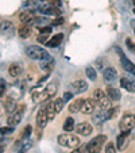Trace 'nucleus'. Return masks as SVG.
Segmentation results:
<instances>
[{"label": "nucleus", "instance_id": "e433bc0d", "mask_svg": "<svg viewBox=\"0 0 135 153\" xmlns=\"http://www.w3.org/2000/svg\"><path fill=\"white\" fill-rule=\"evenodd\" d=\"M0 83H1V85H0V95L4 96V92H6V81L1 79V81H0Z\"/></svg>", "mask_w": 135, "mask_h": 153}, {"label": "nucleus", "instance_id": "473e14b6", "mask_svg": "<svg viewBox=\"0 0 135 153\" xmlns=\"http://www.w3.org/2000/svg\"><path fill=\"white\" fill-rule=\"evenodd\" d=\"M49 33H41V35L38 37V41H39L41 43H46L47 41H49Z\"/></svg>", "mask_w": 135, "mask_h": 153}, {"label": "nucleus", "instance_id": "a18cd8bd", "mask_svg": "<svg viewBox=\"0 0 135 153\" xmlns=\"http://www.w3.org/2000/svg\"><path fill=\"white\" fill-rule=\"evenodd\" d=\"M134 14H135V7H134Z\"/></svg>", "mask_w": 135, "mask_h": 153}, {"label": "nucleus", "instance_id": "412c9836", "mask_svg": "<svg viewBox=\"0 0 135 153\" xmlns=\"http://www.w3.org/2000/svg\"><path fill=\"white\" fill-rule=\"evenodd\" d=\"M107 95L109 96V99L111 100H119V99L122 98L120 95V91L118 90V88H115V87H107Z\"/></svg>", "mask_w": 135, "mask_h": 153}, {"label": "nucleus", "instance_id": "39448f33", "mask_svg": "<svg viewBox=\"0 0 135 153\" xmlns=\"http://www.w3.org/2000/svg\"><path fill=\"white\" fill-rule=\"evenodd\" d=\"M135 126V115L132 114H126L123 117V119L119 123V127H120L122 131H131V129Z\"/></svg>", "mask_w": 135, "mask_h": 153}, {"label": "nucleus", "instance_id": "c85d7f7f", "mask_svg": "<svg viewBox=\"0 0 135 153\" xmlns=\"http://www.w3.org/2000/svg\"><path fill=\"white\" fill-rule=\"evenodd\" d=\"M85 73H86V76H88L91 80H96V77H97V76H96V71L93 69L92 67H88V68H86Z\"/></svg>", "mask_w": 135, "mask_h": 153}, {"label": "nucleus", "instance_id": "4be33fe9", "mask_svg": "<svg viewBox=\"0 0 135 153\" xmlns=\"http://www.w3.org/2000/svg\"><path fill=\"white\" fill-rule=\"evenodd\" d=\"M8 73L12 76V77H18L22 73V65L19 62H14L8 67Z\"/></svg>", "mask_w": 135, "mask_h": 153}, {"label": "nucleus", "instance_id": "58836bf2", "mask_svg": "<svg viewBox=\"0 0 135 153\" xmlns=\"http://www.w3.org/2000/svg\"><path fill=\"white\" fill-rule=\"evenodd\" d=\"M72 98H73V92H65L63 94V100L65 102H69Z\"/></svg>", "mask_w": 135, "mask_h": 153}, {"label": "nucleus", "instance_id": "7c9ffc66", "mask_svg": "<svg viewBox=\"0 0 135 153\" xmlns=\"http://www.w3.org/2000/svg\"><path fill=\"white\" fill-rule=\"evenodd\" d=\"M31 130H32V127L30 126V125L24 126V129H23V131H22V134H20V137H22V138H27V137L31 134Z\"/></svg>", "mask_w": 135, "mask_h": 153}, {"label": "nucleus", "instance_id": "6e6552de", "mask_svg": "<svg viewBox=\"0 0 135 153\" xmlns=\"http://www.w3.org/2000/svg\"><path fill=\"white\" fill-rule=\"evenodd\" d=\"M22 118H23V106L18 107V110L15 111V113H12L11 115H10V118H8V125H10V126H16V125L20 123Z\"/></svg>", "mask_w": 135, "mask_h": 153}, {"label": "nucleus", "instance_id": "aec40b11", "mask_svg": "<svg viewBox=\"0 0 135 153\" xmlns=\"http://www.w3.org/2000/svg\"><path fill=\"white\" fill-rule=\"evenodd\" d=\"M120 62H122V67H123L124 71H127V72H130L131 75L135 76V65L131 62V61L127 60L126 57H122L120 58Z\"/></svg>", "mask_w": 135, "mask_h": 153}, {"label": "nucleus", "instance_id": "c03bdc74", "mask_svg": "<svg viewBox=\"0 0 135 153\" xmlns=\"http://www.w3.org/2000/svg\"><path fill=\"white\" fill-rule=\"evenodd\" d=\"M42 1H49V0H42Z\"/></svg>", "mask_w": 135, "mask_h": 153}, {"label": "nucleus", "instance_id": "5701e85b", "mask_svg": "<svg viewBox=\"0 0 135 153\" xmlns=\"http://www.w3.org/2000/svg\"><path fill=\"white\" fill-rule=\"evenodd\" d=\"M45 110H46V114H47V117H49V121H53L55 114H57V110H55V107H54V102H49V103L45 106Z\"/></svg>", "mask_w": 135, "mask_h": 153}, {"label": "nucleus", "instance_id": "7ed1b4c3", "mask_svg": "<svg viewBox=\"0 0 135 153\" xmlns=\"http://www.w3.org/2000/svg\"><path fill=\"white\" fill-rule=\"evenodd\" d=\"M26 54H27V57H30L31 60L42 61V60H47V58H50L47 50L43 49V48H41V46H38V45H31V46H27Z\"/></svg>", "mask_w": 135, "mask_h": 153}, {"label": "nucleus", "instance_id": "dca6fc26", "mask_svg": "<svg viewBox=\"0 0 135 153\" xmlns=\"http://www.w3.org/2000/svg\"><path fill=\"white\" fill-rule=\"evenodd\" d=\"M130 136V131H122V134L118 137V140H116V144H118V149L119 150H123L124 148L127 146V138H128Z\"/></svg>", "mask_w": 135, "mask_h": 153}, {"label": "nucleus", "instance_id": "2f4dec72", "mask_svg": "<svg viewBox=\"0 0 135 153\" xmlns=\"http://www.w3.org/2000/svg\"><path fill=\"white\" fill-rule=\"evenodd\" d=\"M70 153H89L88 145H81V146H77L73 152H70Z\"/></svg>", "mask_w": 135, "mask_h": 153}, {"label": "nucleus", "instance_id": "f704fd0d", "mask_svg": "<svg viewBox=\"0 0 135 153\" xmlns=\"http://www.w3.org/2000/svg\"><path fill=\"white\" fill-rule=\"evenodd\" d=\"M63 22H65L63 18H55L52 22V26H61V25H63Z\"/></svg>", "mask_w": 135, "mask_h": 153}, {"label": "nucleus", "instance_id": "79ce46f5", "mask_svg": "<svg viewBox=\"0 0 135 153\" xmlns=\"http://www.w3.org/2000/svg\"><path fill=\"white\" fill-rule=\"evenodd\" d=\"M19 153H24V149H20V152Z\"/></svg>", "mask_w": 135, "mask_h": 153}, {"label": "nucleus", "instance_id": "1a4fd4ad", "mask_svg": "<svg viewBox=\"0 0 135 153\" xmlns=\"http://www.w3.org/2000/svg\"><path fill=\"white\" fill-rule=\"evenodd\" d=\"M47 122H49V117L46 114V110L41 108L37 114V127L38 129H43V127H46Z\"/></svg>", "mask_w": 135, "mask_h": 153}, {"label": "nucleus", "instance_id": "f03ea898", "mask_svg": "<svg viewBox=\"0 0 135 153\" xmlns=\"http://www.w3.org/2000/svg\"><path fill=\"white\" fill-rule=\"evenodd\" d=\"M92 98H93V100L96 102L97 107H100L101 110H108V108H111V99L107 95V92H104L103 90H100V88L95 90Z\"/></svg>", "mask_w": 135, "mask_h": 153}, {"label": "nucleus", "instance_id": "6ab92c4d", "mask_svg": "<svg viewBox=\"0 0 135 153\" xmlns=\"http://www.w3.org/2000/svg\"><path fill=\"white\" fill-rule=\"evenodd\" d=\"M103 76H104V79H105L107 81H114L116 79V76H118V72H116L115 68L109 67V68H105V69H104Z\"/></svg>", "mask_w": 135, "mask_h": 153}, {"label": "nucleus", "instance_id": "a211bd4d", "mask_svg": "<svg viewBox=\"0 0 135 153\" xmlns=\"http://www.w3.org/2000/svg\"><path fill=\"white\" fill-rule=\"evenodd\" d=\"M54 65H55V62H54V60H53L52 57L47 58V60H42V61H41V69L45 71V72H47V73L52 72L53 68H54Z\"/></svg>", "mask_w": 135, "mask_h": 153}, {"label": "nucleus", "instance_id": "c9c22d12", "mask_svg": "<svg viewBox=\"0 0 135 153\" xmlns=\"http://www.w3.org/2000/svg\"><path fill=\"white\" fill-rule=\"evenodd\" d=\"M14 131V126L11 127H1V134H8V133H12Z\"/></svg>", "mask_w": 135, "mask_h": 153}, {"label": "nucleus", "instance_id": "49530a36", "mask_svg": "<svg viewBox=\"0 0 135 153\" xmlns=\"http://www.w3.org/2000/svg\"><path fill=\"white\" fill-rule=\"evenodd\" d=\"M134 31H135V29H134Z\"/></svg>", "mask_w": 135, "mask_h": 153}, {"label": "nucleus", "instance_id": "393cba45", "mask_svg": "<svg viewBox=\"0 0 135 153\" xmlns=\"http://www.w3.org/2000/svg\"><path fill=\"white\" fill-rule=\"evenodd\" d=\"M4 108H6V111L8 114H12L16 111V103L14 102V99H8V100L4 102Z\"/></svg>", "mask_w": 135, "mask_h": 153}, {"label": "nucleus", "instance_id": "cd10ccee", "mask_svg": "<svg viewBox=\"0 0 135 153\" xmlns=\"http://www.w3.org/2000/svg\"><path fill=\"white\" fill-rule=\"evenodd\" d=\"M45 90H46V92L49 94L50 98H53V96L57 94V84H55V83H50L49 85H46V88H45Z\"/></svg>", "mask_w": 135, "mask_h": 153}, {"label": "nucleus", "instance_id": "9b49d317", "mask_svg": "<svg viewBox=\"0 0 135 153\" xmlns=\"http://www.w3.org/2000/svg\"><path fill=\"white\" fill-rule=\"evenodd\" d=\"M96 102L93 100V98H89V99H85L84 100V104H83V108H81V111H83L84 114H93L96 110Z\"/></svg>", "mask_w": 135, "mask_h": 153}, {"label": "nucleus", "instance_id": "ddd939ff", "mask_svg": "<svg viewBox=\"0 0 135 153\" xmlns=\"http://www.w3.org/2000/svg\"><path fill=\"white\" fill-rule=\"evenodd\" d=\"M120 87L128 92H135V79L132 77H122L120 79Z\"/></svg>", "mask_w": 135, "mask_h": 153}, {"label": "nucleus", "instance_id": "a878e982", "mask_svg": "<svg viewBox=\"0 0 135 153\" xmlns=\"http://www.w3.org/2000/svg\"><path fill=\"white\" fill-rule=\"evenodd\" d=\"M75 119L73 118H66L65 119V123H63V130H65L66 133H72L73 130H75Z\"/></svg>", "mask_w": 135, "mask_h": 153}, {"label": "nucleus", "instance_id": "4c0bfd02", "mask_svg": "<svg viewBox=\"0 0 135 153\" xmlns=\"http://www.w3.org/2000/svg\"><path fill=\"white\" fill-rule=\"evenodd\" d=\"M126 42H127V46H128V49L131 50V52H134V53H135V45L131 42V39H130V38H127Z\"/></svg>", "mask_w": 135, "mask_h": 153}, {"label": "nucleus", "instance_id": "37998d69", "mask_svg": "<svg viewBox=\"0 0 135 153\" xmlns=\"http://www.w3.org/2000/svg\"><path fill=\"white\" fill-rule=\"evenodd\" d=\"M132 4H134V7H135V0H132Z\"/></svg>", "mask_w": 135, "mask_h": 153}, {"label": "nucleus", "instance_id": "4468645a", "mask_svg": "<svg viewBox=\"0 0 135 153\" xmlns=\"http://www.w3.org/2000/svg\"><path fill=\"white\" fill-rule=\"evenodd\" d=\"M84 100H85V99H83V98L75 99V100H73L72 103L69 104V107H68L69 113L76 114V113H78V111H81V108H83V104H84Z\"/></svg>", "mask_w": 135, "mask_h": 153}, {"label": "nucleus", "instance_id": "20e7f679", "mask_svg": "<svg viewBox=\"0 0 135 153\" xmlns=\"http://www.w3.org/2000/svg\"><path fill=\"white\" fill-rule=\"evenodd\" d=\"M105 141H107V136H104V134H100V136L95 137V138H93L92 141H89V144H88L89 153H99Z\"/></svg>", "mask_w": 135, "mask_h": 153}, {"label": "nucleus", "instance_id": "2eb2a0df", "mask_svg": "<svg viewBox=\"0 0 135 153\" xmlns=\"http://www.w3.org/2000/svg\"><path fill=\"white\" fill-rule=\"evenodd\" d=\"M18 35L20 38H29L31 35V26L29 23H22L18 27Z\"/></svg>", "mask_w": 135, "mask_h": 153}, {"label": "nucleus", "instance_id": "f257e3e1", "mask_svg": "<svg viewBox=\"0 0 135 153\" xmlns=\"http://www.w3.org/2000/svg\"><path fill=\"white\" fill-rule=\"evenodd\" d=\"M58 144L62 145V146L65 148H70V149H75V148L80 146L81 141L80 138H78L77 136H75V134L72 133H65V134H60L57 138Z\"/></svg>", "mask_w": 135, "mask_h": 153}, {"label": "nucleus", "instance_id": "bb28decb", "mask_svg": "<svg viewBox=\"0 0 135 153\" xmlns=\"http://www.w3.org/2000/svg\"><path fill=\"white\" fill-rule=\"evenodd\" d=\"M119 113V107H111L108 110H105V119H112L115 118L116 114Z\"/></svg>", "mask_w": 135, "mask_h": 153}, {"label": "nucleus", "instance_id": "ea45409f", "mask_svg": "<svg viewBox=\"0 0 135 153\" xmlns=\"http://www.w3.org/2000/svg\"><path fill=\"white\" fill-rule=\"evenodd\" d=\"M49 4L53 7H60L61 6V0H49Z\"/></svg>", "mask_w": 135, "mask_h": 153}, {"label": "nucleus", "instance_id": "b1692460", "mask_svg": "<svg viewBox=\"0 0 135 153\" xmlns=\"http://www.w3.org/2000/svg\"><path fill=\"white\" fill-rule=\"evenodd\" d=\"M41 11L43 12V14H46V15H61V10L58 8V7H53V6H49V7H42L41 8Z\"/></svg>", "mask_w": 135, "mask_h": 153}, {"label": "nucleus", "instance_id": "f8f14e48", "mask_svg": "<svg viewBox=\"0 0 135 153\" xmlns=\"http://www.w3.org/2000/svg\"><path fill=\"white\" fill-rule=\"evenodd\" d=\"M72 92L73 94H83L88 90V84L84 80H76L72 83Z\"/></svg>", "mask_w": 135, "mask_h": 153}, {"label": "nucleus", "instance_id": "423d86ee", "mask_svg": "<svg viewBox=\"0 0 135 153\" xmlns=\"http://www.w3.org/2000/svg\"><path fill=\"white\" fill-rule=\"evenodd\" d=\"M0 30H1V35L6 38H11L15 34L16 29H15L14 23L10 22V20H1V25H0Z\"/></svg>", "mask_w": 135, "mask_h": 153}, {"label": "nucleus", "instance_id": "0eeeda50", "mask_svg": "<svg viewBox=\"0 0 135 153\" xmlns=\"http://www.w3.org/2000/svg\"><path fill=\"white\" fill-rule=\"evenodd\" d=\"M19 19L22 23H34L35 19H37V12L32 11V10H26V11H23L22 14L19 15Z\"/></svg>", "mask_w": 135, "mask_h": 153}, {"label": "nucleus", "instance_id": "9d476101", "mask_svg": "<svg viewBox=\"0 0 135 153\" xmlns=\"http://www.w3.org/2000/svg\"><path fill=\"white\" fill-rule=\"evenodd\" d=\"M75 130L78 134H81V136H89V134L92 133L93 127H92V125L88 123V122H81V123L76 125Z\"/></svg>", "mask_w": 135, "mask_h": 153}, {"label": "nucleus", "instance_id": "c756f323", "mask_svg": "<svg viewBox=\"0 0 135 153\" xmlns=\"http://www.w3.org/2000/svg\"><path fill=\"white\" fill-rule=\"evenodd\" d=\"M63 103H65V100H63V98H58L57 100L54 102V107H55V110H57V113H60V111L62 110Z\"/></svg>", "mask_w": 135, "mask_h": 153}, {"label": "nucleus", "instance_id": "f3484780", "mask_svg": "<svg viewBox=\"0 0 135 153\" xmlns=\"http://www.w3.org/2000/svg\"><path fill=\"white\" fill-rule=\"evenodd\" d=\"M62 39H63V34H55V35H53L52 38H50L49 41H47L45 45H47L49 48H57L58 45H60L61 42H62Z\"/></svg>", "mask_w": 135, "mask_h": 153}, {"label": "nucleus", "instance_id": "de8ad7c7", "mask_svg": "<svg viewBox=\"0 0 135 153\" xmlns=\"http://www.w3.org/2000/svg\"><path fill=\"white\" fill-rule=\"evenodd\" d=\"M99 153H100V152H99Z\"/></svg>", "mask_w": 135, "mask_h": 153}, {"label": "nucleus", "instance_id": "72a5a7b5", "mask_svg": "<svg viewBox=\"0 0 135 153\" xmlns=\"http://www.w3.org/2000/svg\"><path fill=\"white\" fill-rule=\"evenodd\" d=\"M105 153H116V146L112 142H108L105 146Z\"/></svg>", "mask_w": 135, "mask_h": 153}, {"label": "nucleus", "instance_id": "a19ab883", "mask_svg": "<svg viewBox=\"0 0 135 153\" xmlns=\"http://www.w3.org/2000/svg\"><path fill=\"white\" fill-rule=\"evenodd\" d=\"M39 31H41V33H49V34H50V33H52V27H49V26H46V27H41Z\"/></svg>", "mask_w": 135, "mask_h": 153}]
</instances>
